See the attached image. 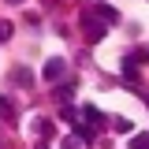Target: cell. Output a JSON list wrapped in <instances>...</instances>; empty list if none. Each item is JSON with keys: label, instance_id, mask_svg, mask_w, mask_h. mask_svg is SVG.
Masks as SVG:
<instances>
[{"label": "cell", "instance_id": "9", "mask_svg": "<svg viewBox=\"0 0 149 149\" xmlns=\"http://www.w3.org/2000/svg\"><path fill=\"white\" fill-rule=\"evenodd\" d=\"M56 93H60V101H71V93H74V86H71V82H63V86H60V90H56Z\"/></svg>", "mask_w": 149, "mask_h": 149}, {"label": "cell", "instance_id": "11", "mask_svg": "<svg viewBox=\"0 0 149 149\" xmlns=\"http://www.w3.org/2000/svg\"><path fill=\"white\" fill-rule=\"evenodd\" d=\"M11 4H22V0H11Z\"/></svg>", "mask_w": 149, "mask_h": 149}, {"label": "cell", "instance_id": "5", "mask_svg": "<svg viewBox=\"0 0 149 149\" xmlns=\"http://www.w3.org/2000/svg\"><path fill=\"white\" fill-rule=\"evenodd\" d=\"M82 116H86V123H90V127H101V123H104V116L93 108V104H82Z\"/></svg>", "mask_w": 149, "mask_h": 149}, {"label": "cell", "instance_id": "8", "mask_svg": "<svg viewBox=\"0 0 149 149\" xmlns=\"http://www.w3.org/2000/svg\"><path fill=\"white\" fill-rule=\"evenodd\" d=\"M130 149H149V134H134L130 138Z\"/></svg>", "mask_w": 149, "mask_h": 149}, {"label": "cell", "instance_id": "1", "mask_svg": "<svg viewBox=\"0 0 149 149\" xmlns=\"http://www.w3.org/2000/svg\"><path fill=\"white\" fill-rule=\"evenodd\" d=\"M82 30L90 34V41H101V37H104V30H108V26H104L101 19L93 15V11H82Z\"/></svg>", "mask_w": 149, "mask_h": 149}, {"label": "cell", "instance_id": "4", "mask_svg": "<svg viewBox=\"0 0 149 149\" xmlns=\"http://www.w3.org/2000/svg\"><path fill=\"white\" fill-rule=\"evenodd\" d=\"M74 138H78V142H86V146H93L97 127H90V123H78V127H74Z\"/></svg>", "mask_w": 149, "mask_h": 149}, {"label": "cell", "instance_id": "2", "mask_svg": "<svg viewBox=\"0 0 149 149\" xmlns=\"http://www.w3.org/2000/svg\"><path fill=\"white\" fill-rule=\"evenodd\" d=\"M63 71H67V63H63L60 56H52V60L45 63V71H41V74H45V82H52V86H56V82H63Z\"/></svg>", "mask_w": 149, "mask_h": 149}, {"label": "cell", "instance_id": "10", "mask_svg": "<svg viewBox=\"0 0 149 149\" xmlns=\"http://www.w3.org/2000/svg\"><path fill=\"white\" fill-rule=\"evenodd\" d=\"M8 37H11V22H4V19H0V41H8Z\"/></svg>", "mask_w": 149, "mask_h": 149}, {"label": "cell", "instance_id": "6", "mask_svg": "<svg viewBox=\"0 0 149 149\" xmlns=\"http://www.w3.org/2000/svg\"><path fill=\"white\" fill-rule=\"evenodd\" d=\"M0 119L15 123V104H11V97H0Z\"/></svg>", "mask_w": 149, "mask_h": 149}, {"label": "cell", "instance_id": "3", "mask_svg": "<svg viewBox=\"0 0 149 149\" xmlns=\"http://www.w3.org/2000/svg\"><path fill=\"white\" fill-rule=\"evenodd\" d=\"M93 15L101 19V22H104V26H116V22H119V11H116V8H108V4H104V8H97V11H93Z\"/></svg>", "mask_w": 149, "mask_h": 149}, {"label": "cell", "instance_id": "7", "mask_svg": "<svg viewBox=\"0 0 149 149\" xmlns=\"http://www.w3.org/2000/svg\"><path fill=\"white\" fill-rule=\"evenodd\" d=\"M11 78H15V86H30V82H34V74L26 71V67H15V74H11Z\"/></svg>", "mask_w": 149, "mask_h": 149}]
</instances>
